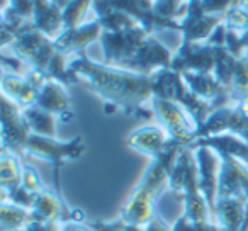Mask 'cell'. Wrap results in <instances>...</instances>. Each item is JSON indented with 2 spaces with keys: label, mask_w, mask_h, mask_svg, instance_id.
I'll list each match as a JSON object with an SVG mask.
<instances>
[{
  "label": "cell",
  "mask_w": 248,
  "mask_h": 231,
  "mask_svg": "<svg viewBox=\"0 0 248 231\" xmlns=\"http://www.w3.org/2000/svg\"><path fill=\"white\" fill-rule=\"evenodd\" d=\"M68 68L78 82H83L106 102V112H112L114 107H119L124 112L145 118L152 114V110L143 107L153 99L152 77L92 62L85 55L73 60Z\"/></svg>",
  "instance_id": "cell-1"
},
{
  "label": "cell",
  "mask_w": 248,
  "mask_h": 231,
  "mask_svg": "<svg viewBox=\"0 0 248 231\" xmlns=\"http://www.w3.org/2000/svg\"><path fill=\"white\" fill-rule=\"evenodd\" d=\"M182 148V145L170 139L169 146L163 150L162 155L150 160V165L143 172L141 180L129 194L117 217H121L124 223L136 224V226H146L153 219V216L156 214L155 202L160 194L169 190L170 172Z\"/></svg>",
  "instance_id": "cell-2"
},
{
  "label": "cell",
  "mask_w": 248,
  "mask_h": 231,
  "mask_svg": "<svg viewBox=\"0 0 248 231\" xmlns=\"http://www.w3.org/2000/svg\"><path fill=\"white\" fill-rule=\"evenodd\" d=\"M85 152V143L82 136H77L72 141H58L56 138H45V136L29 135L26 143L24 155L45 160L53 163V180H55V192L60 199H63L62 190V167L68 160H77ZM65 200V199H63Z\"/></svg>",
  "instance_id": "cell-3"
},
{
  "label": "cell",
  "mask_w": 248,
  "mask_h": 231,
  "mask_svg": "<svg viewBox=\"0 0 248 231\" xmlns=\"http://www.w3.org/2000/svg\"><path fill=\"white\" fill-rule=\"evenodd\" d=\"M150 106L158 124L165 129L170 139L182 146L194 145L199 135V124L186 107L180 106L179 102L158 99V97H153Z\"/></svg>",
  "instance_id": "cell-4"
},
{
  "label": "cell",
  "mask_w": 248,
  "mask_h": 231,
  "mask_svg": "<svg viewBox=\"0 0 248 231\" xmlns=\"http://www.w3.org/2000/svg\"><path fill=\"white\" fill-rule=\"evenodd\" d=\"M184 160H186V177H184L182 187V200H184V216L192 223H209L213 214L207 206L206 197L199 189V179H197V162L194 155L192 146H186L182 150Z\"/></svg>",
  "instance_id": "cell-5"
},
{
  "label": "cell",
  "mask_w": 248,
  "mask_h": 231,
  "mask_svg": "<svg viewBox=\"0 0 248 231\" xmlns=\"http://www.w3.org/2000/svg\"><path fill=\"white\" fill-rule=\"evenodd\" d=\"M11 48L16 56L28 63L31 68H38L43 72L48 70L53 56L56 55L55 41L36 29H26L19 32L11 43Z\"/></svg>",
  "instance_id": "cell-6"
},
{
  "label": "cell",
  "mask_w": 248,
  "mask_h": 231,
  "mask_svg": "<svg viewBox=\"0 0 248 231\" xmlns=\"http://www.w3.org/2000/svg\"><path fill=\"white\" fill-rule=\"evenodd\" d=\"M194 155L197 162V179H199V189L206 197L207 206L211 209L214 219L216 213L217 190H219V175L223 160L221 156L209 146H192Z\"/></svg>",
  "instance_id": "cell-7"
},
{
  "label": "cell",
  "mask_w": 248,
  "mask_h": 231,
  "mask_svg": "<svg viewBox=\"0 0 248 231\" xmlns=\"http://www.w3.org/2000/svg\"><path fill=\"white\" fill-rule=\"evenodd\" d=\"M31 129L22 118V109L2 95V150L22 156Z\"/></svg>",
  "instance_id": "cell-8"
},
{
  "label": "cell",
  "mask_w": 248,
  "mask_h": 231,
  "mask_svg": "<svg viewBox=\"0 0 248 231\" xmlns=\"http://www.w3.org/2000/svg\"><path fill=\"white\" fill-rule=\"evenodd\" d=\"M170 136L160 124H148L135 129L126 138V145L135 152L150 156V160L162 155L163 150L169 146Z\"/></svg>",
  "instance_id": "cell-9"
},
{
  "label": "cell",
  "mask_w": 248,
  "mask_h": 231,
  "mask_svg": "<svg viewBox=\"0 0 248 231\" xmlns=\"http://www.w3.org/2000/svg\"><path fill=\"white\" fill-rule=\"evenodd\" d=\"M248 219V199L243 196H219L214 221L226 231H241Z\"/></svg>",
  "instance_id": "cell-10"
},
{
  "label": "cell",
  "mask_w": 248,
  "mask_h": 231,
  "mask_svg": "<svg viewBox=\"0 0 248 231\" xmlns=\"http://www.w3.org/2000/svg\"><path fill=\"white\" fill-rule=\"evenodd\" d=\"M219 196H243L248 199V167L233 156H221Z\"/></svg>",
  "instance_id": "cell-11"
},
{
  "label": "cell",
  "mask_w": 248,
  "mask_h": 231,
  "mask_svg": "<svg viewBox=\"0 0 248 231\" xmlns=\"http://www.w3.org/2000/svg\"><path fill=\"white\" fill-rule=\"evenodd\" d=\"M100 36H102V24L100 21H93L89 24L78 26L75 29L63 31V34L58 39H55V48L63 55L83 51L90 43H93Z\"/></svg>",
  "instance_id": "cell-12"
},
{
  "label": "cell",
  "mask_w": 248,
  "mask_h": 231,
  "mask_svg": "<svg viewBox=\"0 0 248 231\" xmlns=\"http://www.w3.org/2000/svg\"><path fill=\"white\" fill-rule=\"evenodd\" d=\"M36 106L55 116H62L63 121H70L73 118V112L70 109V97L66 93L63 83L49 78L46 85L38 92Z\"/></svg>",
  "instance_id": "cell-13"
},
{
  "label": "cell",
  "mask_w": 248,
  "mask_h": 231,
  "mask_svg": "<svg viewBox=\"0 0 248 231\" xmlns=\"http://www.w3.org/2000/svg\"><path fill=\"white\" fill-rule=\"evenodd\" d=\"M192 146H209L219 156H233L248 167V141L231 133L197 138Z\"/></svg>",
  "instance_id": "cell-14"
},
{
  "label": "cell",
  "mask_w": 248,
  "mask_h": 231,
  "mask_svg": "<svg viewBox=\"0 0 248 231\" xmlns=\"http://www.w3.org/2000/svg\"><path fill=\"white\" fill-rule=\"evenodd\" d=\"M22 167L21 156L9 150H2L0 153V200L7 199L11 194L21 187L22 184Z\"/></svg>",
  "instance_id": "cell-15"
},
{
  "label": "cell",
  "mask_w": 248,
  "mask_h": 231,
  "mask_svg": "<svg viewBox=\"0 0 248 231\" xmlns=\"http://www.w3.org/2000/svg\"><path fill=\"white\" fill-rule=\"evenodd\" d=\"M2 95L17 104L21 109L34 106L36 99H38V92L32 89V85L26 80V77L16 75L7 70H4V73H2Z\"/></svg>",
  "instance_id": "cell-16"
},
{
  "label": "cell",
  "mask_w": 248,
  "mask_h": 231,
  "mask_svg": "<svg viewBox=\"0 0 248 231\" xmlns=\"http://www.w3.org/2000/svg\"><path fill=\"white\" fill-rule=\"evenodd\" d=\"M34 221L32 211L11 200H0V231H19Z\"/></svg>",
  "instance_id": "cell-17"
},
{
  "label": "cell",
  "mask_w": 248,
  "mask_h": 231,
  "mask_svg": "<svg viewBox=\"0 0 248 231\" xmlns=\"http://www.w3.org/2000/svg\"><path fill=\"white\" fill-rule=\"evenodd\" d=\"M22 118L28 123L32 135L45 136V138H56L55 114L48 112L34 104V106L22 109Z\"/></svg>",
  "instance_id": "cell-18"
},
{
  "label": "cell",
  "mask_w": 248,
  "mask_h": 231,
  "mask_svg": "<svg viewBox=\"0 0 248 231\" xmlns=\"http://www.w3.org/2000/svg\"><path fill=\"white\" fill-rule=\"evenodd\" d=\"M172 231H221V228L216 221H209V223H192V221H189L182 214V216L172 224Z\"/></svg>",
  "instance_id": "cell-19"
},
{
  "label": "cell",
  "mask_w": 248,
  "mask_h": 231,
  "mask_svg": "<svg viewBox=\"0 0 248 231\" xmlns=\"http://www.w3.org/2000/svg\"><path fill=\"white\" fill-rule=\"evenodd\" d=\"M22 187H24L26 190H29L31 194H39L41 190H45V184L41 182V177H39V173L36 172L34 167L28 165V163H24V167H22Z\"/></svg>",
  "instance_id": "cell-20"
},
{
  "label": "cell",
  "mask_w": 248,
  "mask_h": 231,
  "mask_svg": "<svg viewBox=\"0 0 248 231\" xmlns=\"http://www.w3.org/2000/svg\"><path fill=\"white\" fill-rule=\"evenodd\" d=\"M87 224H89L93 231H123L126 223H124L121 217H116L114 221H102V219L87 221Z\"/></svg>",
  "instance_id": "cell-21"
},
{
  "label": "cell",
  "mask_w": 248,
  "mask_h": 231,
  "mask_svg": "<svg viewBox=\"0 0 248 231\" xmlns=\"http://www.w3.org/2000/svg\"><path fill=\"white\" fill-rule=\"evenodd\" d=\"M62 224L60 221H41L34 219L29 224H26L22 230L19 231H62Z\"/></svg>",
  "instance_id": "cell-22"
},
{
  "label": "cell",
  "mask_w": 248,
  "mask_h": 231,
  "mask_svg": "<svg viewBox=\"0 0 248 231\" xmlns=\"http://www.w3.org/2000/svg\"><path fill=\"white\" fill-rule=\"evenodd\" d=\"M145 231H172V226H169L158 214H155L153 219L145 226Z\"/></svg>",
  "instance_id": "cell-23"
},
{
  "label": "cell",
  "mask_w": 248,
  "mask_h": 231,
  "mask_svg": "<svg viewBox=\"0 0 248 231\" xmlns=\"http://www.w3.org/2000/svg\"><path fill=\"white\" fill-rule=\"evenodd\" d=\"M62 231H93L92 228L85 223H78V221H68V223L62 224Z\"/></svg>",
  "instance_id": "cell-24"
},
{
  "label": "cell",
  "mask_w": 248,
  "mask_h": 231,
  "mask_svg": "<svg viewBox=\"0 0 248 231\" xmlns=\"http://www.w3.org/2000/svg\"><path fill=\"white\" fill-rule=\"evenodd\" d=\"M123 231H145V226H136V224H124Z\"/></svg>",
  "instance_id": "cell-25"
},
{
  "label": "cell",
  "mask_w": 248,
  "mask_h": 231,
  "mask_svg": "<svg viewBox=\"0 0 248 231\" xmlns=\"http://www.w3.org/2000/svg\"><path fill=\"white\" fill-rule=\"evenodd\" d=\"M234 5H236L238 9H241V11L248 15V0H240V2H236Z\"/></svg>",
  "instance_id": "cell-26"
},
{
  "label": "cell",
  "mask_w": 248,
  "mask_h": 231,
  "mask_svg": "<svg viewBox=\"0 0 248 231\" xmlns=\"http://www.w3.org/2000/svg\"><path fill=\"white\" fill-rule=\"evenodd\" d=\"M236 106L240 107L241 112H243L245 116H248V99H247V100H243V102H238Z\"/></svg>",
  "instance_id": "cell-27"
},
{
  "label": "cell",
  "mask_w": 248,
  "mask_h": 231,
  "mask_svg": "<svg viewBox=\"0 0 248 231\" xmlns=\"http://www.w3.org/2000/svg\"><path fill=\"white\" fill-rule=\"evenodd\" d=\"M221 231H226V230H223V228H221Z\"/></svg>",
  "instance_id": "cell-28"
}]
</instances>
